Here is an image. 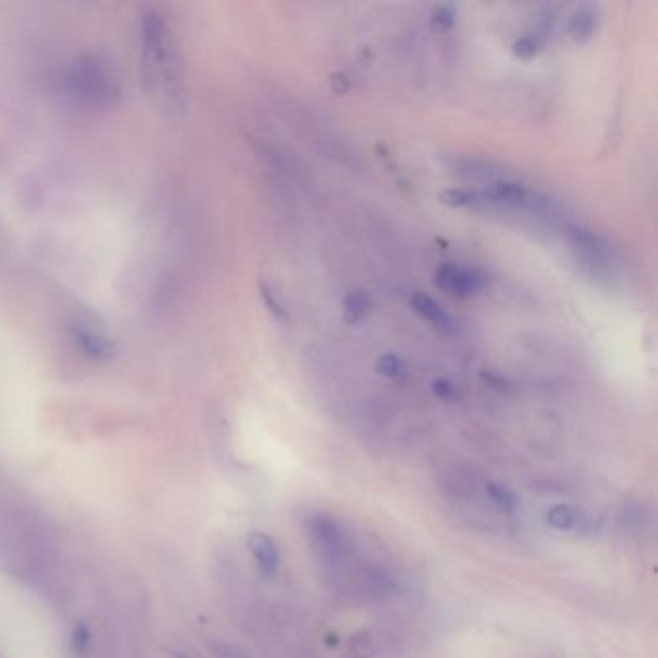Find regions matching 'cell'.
Wrapping results in <instances>:
<instances>
[{"label": "cell", "mask_w": 658, "mask_h": 658, "mask_svg": "<svg viewBox=\"0 0 658 658\" xmlns=\"http://www.w3.org/2000/svg\"><path fill=\"white\" fill-rule=\"evenodd\" d=\"M68 93L87 107H109L118 97V83L109 66L95 56L78 58L66 72Z\"/></svg>", "instance_id": "cell-2"}, {"label": "cell", "mask_w": 658, "mask_h": 658, "mask_svg": "<svg viewBox=\"0 0 658 658\" xmlns=\"http://www.w3.org/2000/svg\"><path fill=\"white\" fill-rule=\"evenodd\" d=\"M309 533H311L315 545L323 550L327 556H330L332 560L346 554V550H348L346 533L330 516L315 514L309 520Z\"/></svg>", "instance_id": "cell-5"}, {"label": "cell", "mask_w": 658, "mask_h": 658, "mask_svg": "<svg viewBox=\"0 0 658 658\" xmlns=\"http://www.w3.org/2000/svg\"><path fill=\"white\" fill-rule=\"evenodd\" d=\"M410 307L421 319H425V321H429L437 327H450L448 313L433 298H429L427 294H421V292L413 294L410 298Z\"/></svg>", "instance_id": "cell-8"}, {"label": "cell", "mask_w": 658, "mask_h": 658, "mask_svg": "<svg viewBox=\"0 0 658 658\" xmlns=\"http://www.w3.org/2000/svg\"><path fill=\"white\" fill-rule=\"evenodd\" d=\"M597 24H599V14H597V8L593 4H583L579 6L570 24H568V35L576 41V43H585L593 37L595 29H597Z\"/></svg>", "instance_id": "cell-7"}, {"label": "cell", "mask_w": 658, "mask_h": 658, "mask_svg": "<svg viewBox=\"0 0 658 658\" xmlns=\"http://www.w3.org/2000/svg\"><path fill=\"white\" fill-rule=\"evenodd\" d=\"M481 205L485 207H529V209H543L547 201L537 199V195L529 192L525 186L518 182H496L479 192Z\"/></svg>", "instance_id": "cell-3"}, {"label": "cell", "mask_w": 658, "mask_h": 658, "mask_svg": "<svg viewBox=\"0 0 658 658\" xmlns=\"http://www.w3.org/2000/svg\"><path fill=\"white\" fill-rule=\"evenodd\" d=\"M435 286L458 298H469L475 296L483 288V278L475 271L458 267V265H442L435 273Z\"/></svg>", "instance_id": "cell-4"}, {"label": "cell", "mask_w": 658, "mask_h": 658, "mask_svg": "<svg viewBox=\"0 0 658 658\" xmlns=\"http://www.w3.org/2000/svg\"><path fill=\"white\" fill-rule=\"evenodd\" d=\"M429 26L439 33H448L456 26V6L452 4H439L431 12Z\"/></svg>", "instance_id": "cell-14"}, {"label": "cell", "mask_w": 658, "mask_h": 658, "mask_svg": "<svg viewBox=\"0 0 658 658\" xmlns=\"http://www.w3.org/2000/svg\"><path fill=\"white\" fill-rule=\"evenodd\" d=\"M261 296H263V302L267 305V309L275 315V319H278L280 323H286L288 321V311L284 309V305L276 298L275 292L271 288H267L265 284H261Z\"/></svg>", "instance_id": "cell-17"}, {"label": "cell", "mask_w": 658, "mask_h": 658, "mask_svg": "<svg viewBox=\"0 0 658 658\" xmlns=\"http://www.w3.org/2000/svg\"><path fill=\"white\" fill-rule=\"evenodd\" d=\"M547 521H549L550 527L556 531H572L579 525L581 516L576 508H572L568 504H556L547 512Z\"/></svg>", "instance_id": "cell-11"}, {"label": "cell", "mask_w": 658, "mask_h": 658, "mask_svg": "<svg viewBox=\"0 0 658 658\" xmlns=\"http://www.w3.org/2000/svg\"><path fill=\"white\" fill-rule=\"evenodd\" d=\"M483 489H485L487 500L493 504L498 512L508 514V516L516 514V510H518V498H516V494L512 493L506 485H502L498 481H487Z\"/></svg>", "instance_id": "cell-10"}, {"label": "cell", "mask_w": 658, "mask_h": 658, "mask_svg": "<svg viewBox=\"0 0 658 658\" xmlns=\"http://www.w3.org/2000/svg\"><path fill=\"white\" fill-rule=\"evenodd\" d=\"M541 51H543V45H541V41L535 35L520 37L512 45V53H514L516 58H520V60H533V58L539 56Z\"/></svg>", "instance_id": "cell-15"}, {"label": "cell", "mask_w": 658, "mask_h": 658, "mask_svg": "<svg viewBox=\"0 0 658 658\" xmlns=\"http://www.w3.org/2000/svg\"><path fill=\"white\" fill-rule=\"evenodd\" d=\"M247 547L251 550L259 570L265 576H273L278 570V562H280V554H278L275 541L263 531H253L247 537Z\"/></svg>", "instance_id": "cell-6"}, {"label": "cell", "mask_w": 658, "mask_h": 658, "mask_svg": "<svg viewBox=\"0 0 658 658\" xmlns=\"http://www.w3.org/2000/svg\"><path fill=\"white\" fill-rule=\"evenodd\" d=\"M433 394L442 402H458V398H460L456 384L450 383L448 379H437L433 383Z\"/></svg>", "instance_id": "cell-18"}, {"label": "cell", "mask_w": 658, "mask_h": 658, "mask_svg": "<svg viewBox=\"0 0 658 658\" xmlns=\"http://www.w3.org/2000/svg\"><path fill=\"white\" fill-rule=\"evenodd\" d=\"M78 338H80V344H82L83 350L89 356L99 357L109 354V344L105 340H101L99 336H95L91 332H78Z\"/></svg>", "instance_id": "cell-16"}, {"label": "cell", "mask_w": 658, "mask_h": 658, "mask_svg": "<svg viewBox=\"0 0 658 658\" xmlns=\"http://www.w3.org/2000/svg\"><path fill=\"white\" fill-rule=\"evenodd\" d=\"M439 201L446 207L452 209H464V207H481L479 192L466 190V188H450L439 193Z\"/></svg>", "instance_id": "cell-12"}, {"label": "cell", "mask_w": 658, "mask_h": 658, "mask_svg": "<svg viewBox=\"0 0 658 658\" xmlns=\"http://www.w3.org/2000/svg\"><path fill=\"white\" fill-rule=\"evenodd\" d=\"M375 371L392 381H402L408 377L406 361L396 354H384L375 361Z\"/></svg>", "instance_id": "cell-13"}, {"label": "cell", "mask_w": 658, "mask_h": 658, "mask_svg": "<svg viewBox=\"0 0 658 658\" xmlns=\"http://www.w3.org/2000/svg\"><path fill=\"white\" fill-rule=\"evenodd\" d=\"M141 74L145 89L166 109H180V68L174 43L165 20L159 14L143 18L139 31Z\"/></svg>", "instance_id": "cell-1"}, {"label": "cell", "mask_w": 658, "mask_h": 658, "mask_svg": "<svg viewBox=\"0 0 658 658\" xmlns=\"http://www.w3.org/2000/svg\"><path fill=\"white\" fill-rule=\"evenodd\" d=\"M371 309V298L363 290H350L342 300V319L346 325H359Z\"/></svg>", "instance_id": "cell-9"}]
</instances>
